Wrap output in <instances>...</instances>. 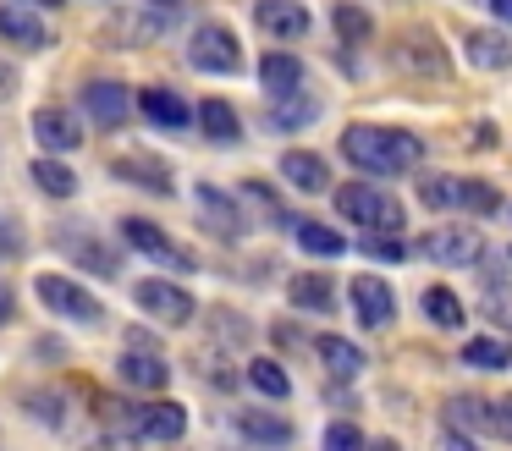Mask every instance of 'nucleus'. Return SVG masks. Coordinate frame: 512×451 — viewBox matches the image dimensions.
I'll return each instance as SVG.
<instances>
[{"mask_svg":"<svg viewBox=\"0 0 512 451\" xmlns=\"http://www.w3.org/2000/svg\"><path fill=\"white\" fill-rule=\"evenodd\" d=\"M342 154L369 176H402L424 160V143L402 127H347L342 132Z\"/></svg>","mask_w":512,"mask_h":451,"instance_id":"1","label":"nucleus"},{"mask_svg":"<svg viewBox=\"0 0 512 451\" xmlns=\"http://www.w3.org/2000/svg\"><path fill=\"white\" fill-rule=\"evenodd\" d=\"M336 209H342L353 226L380 231V237H397V231H402V204L391 193H380V187H369V182L336 187Z\"/></svg>","mask_w":512,"mask_h":451,"instance_id":"2","label":"nucleus"},{"mask_svg":"<svg viewBox=\"0 0 512 451\" xmlns=\"http://www.w3.org/2000/svg\"><path fill=\"white\" fill-rule=\"evenodd\" d=\"M441 418L452 435H490V440H512V418L501 402H485V396H446Z\"/></svg>","mask_w":512,"mask_h":451,"instance_id":"3","label":"nucleus"},{"mask_svg":"<svg viewBox=\"0 0 512 451\" xmlns=\"http://www.w3.org/2000/svg\"><path fill=\"white\" fill-rule=\"evenodd\" d=\"M419 259H430V264H452V270H463V264H479L485 259V237H479L474 226H435V231H424L419 237Z\"/></svg>","mask_w":512,"mask_h":451,"instance_id":"4","label":"nucleus"},{"mask_svg":"<svg viewBox=\"0 0 512 451\" xmlns=\"http://www.w3.org/2000/svg\"><path fill=\"white\" fill-rule=\"evenodd\" d=\"M34 297L50 308V314L72 319V325H100V303H94V292H83L72 275H34Z\"/></svg>","mask_w":512,"mask_h":451,"instance_id":"5","label":"nucleus"},{"mask_svg":"<svg viewBox=\"0 0 512 451\" xmlns=\"http://www.w3.org/2000/svg\"><path fill=\"white\" fill-rule=\"evenodd\" d=\"M391 66H397V72H408V77H424V83H441V77L452 72L441 39H435V33H424V28L402 33V39L391 44Z\"/></svg>","mask_w":512,"mask_h":451,"instance_id":"6","label":"nucleus"},{"mask_svg":"<svg viewBox=\"0 0 512 451\" xmlns=\"http://www.w3.org/2000/svg\"><path fill=\"white\" fill-rule=\"evenodd\" d=\"M188 61L199 66V72H237L243 66V44H237L232 28H221V22H204V28H193L188 39Z\"/></svg>","mask_w":512,"mask_h":451,"instance_id":"7","label":"nucleus"},{"mask_svg":"<svg viewBox=\"0 0 512 451\" xmlns=\"http://www.w3.org/2000/svg\"><path fill=\"white\" fill-rule=\"evenodd\" d=\"M83 110H89L94 127L116 132L133 116V94H127V83H116V77H94V83H83Z\"/></svg>","mask_w":512,"mask_h":451,"instance_id":"8","label":"nucleus"},{"mask_svg":"<svg viewBox=\"0 0 512 451\" xmlns=\"http://www.w3.org/2000/svg\"><path fill=\"white\" fill-rule=\"evenodd\" d=\"M122 237L133 242L138 253H149L155 264H166V270H193V264H199L188 248H182V242H171L166 231L155 226V220H138V215H127V220H122Z\"/></svg>","mask_w":512,"mask_h":451,"instance_id":"9","label":"nucleus"},{"mask_svg":"<svg viewBox=\"0 0 512 451\" xmlns=\"http://www.w3.org/2000/svg\"><path fill=\"white\" fill-rule=\"evenodd\" d=\"M193 204H199V220L215 231L221 242H237L248 231V220H243V204H237V193H221V187H210V182H199L193 187Z\"/></svg>","mask_w":512,"mask_h":451,"instance_id":"10","label":"nucleus"},{"mask_svg":"<svg viewBox=\"0 0 512 451\" xmlns=\"http://www.w3.org/2000/svg\"><path fill=\"white\" fill-rule=\"evenodd\" d=\"M347 297H353V314L364 330H380L397 319V297H391V286L380 281V275H353L347 281Z\"/></svg>","mask_w":512,"mask_h":451,"instance_id":"11","label":"nucleus"},{"mask_svg":"<svg viewBox=\"0 0 512 451\" xmlns=\"http://www.w3.org/2000/svg\"><path fill=\"white\" fill-rule=\"evenodd\" d=\"M166 28H171V11L138 6V11H111L100 39H111V44H149V39H160Z\"/></svg>","mask_w":512,"mask_h":451,"instance_id":"12","label":"nucleus"},{"mask_svg":"<svg viewBox=\"0 0 512 451\" xmlns=\"http://www.w3.org/2000/svg\"><path fill=\"white\" fill-rule=\"evenodd\" d=\"M138 308H144L149 319H160V325H188L193 319V297L182 292L177 281H138Z\"/></svg>","mask_w":512,"mask_h":451,"instance_id":"13","label":"nucleus"},{"mask_svg":"<svg viewBox=\"0 0 512 451\" xmlns=\"http://www.w3.org/2000/svg\"><path fill=\"white\" fill-rule=\"evenodd\" d=\"M34 138L45 143L50 154H72V149L83 143V127H78V121H72L61 105H39V110H34Z\"/></svg>","mask_w":512,"mask_h":451,"instance_id":"14","label":"nucleus"},{"mask_svg":"<svg viewBox=\"0 0 512 451\" xmlns=\"http://www.w3.org/2000/svg\"><path fill=\"white\" fill-rule=\"evenodd\" d=\"M138 110L149 116V127H166V132H188L193 127V105L182 94H171V88H144Z\"/></svg>","mask_w":512,"mask_h":451,"instance_id":"15","label":"nucleus"},{"mask_svg":"<svg viewBox=\"0 0 512 451\" xmlns=\"http://www.w3.org/2000/svg\"><path fill=\"white\" fill-rule=\"evenodd\" d=\"M254 22L270 39H303V33H309V11H303L298 0H259Z\"/></svg>","mask_w":512,"mask_h":451,"instance_id":"16","label":"nucleus"},{"mask_svg":"<svg viewBox=\"0 0 512 451\" xmlns=\"http://www.w3.org/2000/svg\"><path fill=\"white\" fill-rule=\"evenodd\" d=\"M0 39H12L17 50H45V44H50V28L23 6V0H12V6H0Z\"/></svg>","mask_w":512,"mask_h":451,"instance_id":"17","label":"nucleus"},{"mask_svg":"<svg viewBox=\"0 0 512 451\" xmlns=\"http://www.w3.org/2000/svg\"><path fill=\"white\" fill-rule=\"evenodd\" d=\"M111 171L133 187H149V193H171V165L160 154H116Z\"/></svg>","mask_w":512,"mask_h":451,"instance_id":"18","label":"nucleus"},{"mask_svg":"<svg viewBox=\"0 0 512 451\" xmlns=\"http://www.w3.org/2000/svg\"><path fill=\"white\" fill-rule=\"evenodd\" d=\"M287 297H292V308H303V314H331L336 308V286H331V275H320V270L292 275Z\"/></svg>","mask_w":512,"mask_h":451,"instance_id":"19","label":"nucleus"},{"mask_svg":"<svg viewBox=\"0 0 512 451\" xmlns=\"http://www.w3.org/2000/svg\"><path fill=\"white\" fill-rule=\"evenodd\" d=\"M259 83H265L270 99L298 94V88H303V61H298V55H287V50H270L265 61H259Z\"/></svg>","mask_w":512,"mask_h":451,"instance_id":"20","label":"nucleus"},{"mask_svg":"<svg viewBox=\"0 0 512 451\" xmlns=\"http://www.w3.org/2000/svg\"><path fill=\"white\" fill-rule=\"evenodd\" d=\"M133 429L149 440H182L188 435V413H182L177 402H149V407H138Z\"/></svg>","mask_w":512,"mask_h":451,"instance_id":"21","label":"nucleus"},{"mask_svg":"<svg viewBox=\"0 0 512 451\" xmlns=\"http://www.w3.org/2000/svg\"><path fill=\"white\" fill-rule=\"evenodd\" d=\"M463 55H468V66H479V72H507L512 66V39H501L496 28H479V33L463 39Z\"/></svg>","mask_w":512,"mask_h":451,"instance_id":"22","label":"nucleus"},{"mask_svg":"<svg viewBox=\"0 0 512 451\" xmlns=\"http://www.w3.org/2000/svg\"><path fill=\"white\" fill-rule=\"evenodd\" d=\"M122 380L133 385V391H166L171 369H166V358H160V352L133 347V352H122Z\"/></svg>","mask_w":512,"mask_h":451,"instance_id":"23","label":"nucleus"},{"mask_svg":"<svg viewBox=\"0 0 512 451\" xmlns=\"http://www.w3.org/2000/svg\"><path fill=\"white\" fill-rule=\"evenodd\" d=\"M281 176H287L298 193H325V182H331V171H325V160L320 154H309V149H292V154H281Z\"/></svg>","mask_w":512,"mask_h":451,"instance_id":"24","label":"nucleus"},{"mask_svg":"<svg viewBox=\"0 0 512 451\" xmlns=\"http://www.w3.org/2000/svg\"><path fill=\"white\" fill-rule=\"evenodd\" d=\"M56 242H61V248H67V253H78V264H83V270L105 275V281H111V275L122 270V259H116V253L105 248V242H94L89 231H67V237H56Z\"/></svg>","mask_w":512,"mask_h":451,"instance_id":"25","label":"nucleus"},{"mask_svg":"<svg viewBox=\"0 0 512 451\" xmlns=\"http://www.w3.org/2000/svg\"><path fill=\"white\" fill-rule=\"evenodd\" d=\"M237 429H243L248 440H259V446H287V440H292V424H287V418L259 413V407H243V413H237Z\"/></svg>","mask_w":512,"mask_h":451,"instance_id":"26","label":"nucleus"},{"mask_svg":"<svg viewBox=\"0 0 512 451\" xmlns=\"http://www.w3.org/2000/svg\"><path fill=\"white\" fill-rule=\"evenodd\" d=\"M314 352H320V363L336 374V380H353V374L364 369V352H358L347 336H320V341H314Z\"/></svg>","mask_w":512,"mask_h":451,"instance_id":"27","label":"nucleus"},{"mask_svg":"<svg viewBox=\"0 0 512 451\" xmlns=\"http://www.w3.org/2000/svg\"><path fill=\"white\" fill-rule=\"evenodd\" d=\"M199 127H204V138H215V143H237V138H243V121H237V110L226 105V99H204V105H199Z\"/></svg>","mask_w":512,"mask_h":451,"instance_id":"28","label":"nucleus"},{"mask_svg":"<svg viewBox=\"0 0 512 451\" xmlns=\"http://www.w3.org/2000/svg\"><path fill=\"white\" fill-rule=\"evenodd\" d=\"M314 116H320V99H303V88H298V94L276 99V110H270V127H276V132H298V127H309Z\"/></svg>","mask_w":512,"mask_h":451,"instance_id":"29","label":"nucleus"},{"mask_svg":"<svg viewBox=\"0 0 512 451\" xmlns=\"http://www.w3.org/2000/svg\"><path fill=\"white\" fill-rule=\"evenodd\" d=\"M28 171H34V187H39V193H50V198H72V193H78V176H72L67 165L56 160V154H45V160H34Z\"/></svg>","mask_w":512,"mask_h":451,"instance_id":"30","label":"nucleus"},{"mask_svg":"<svg viewBox=\"0 0 512 451\" xmlns=\"http://www.w3.org/2000/svg\"><path fill=\"white\" fill-rule=\"evenodd\" d=\"M331 22H336V33H342L347 44H369V39H375V22H369V11L353 6V0H342V6L331 11Z\"/></svg>","mask_w":512,"mask_h":451,"instance_id":"31","label":"nucleus"},{"mask_svg":"<svg viewBox=\"0 0 512 451\" xmlns=\"http://www.w3.org/2000/svg\"><path fill=\"white\" fill-rule=\"evenodd\" d=\"M248 385H254V391H259V396H276V402H281V396H287V391H292V380H287V369H281V363H276V358H254V363H248Z\"/></svg>","mask_w":512,"mask_h":451,"instance_id":"32","label":"nucleus"},{"mask_svg":"<svg viewBox=\"0 0 512 451\" xmlns=\"http://www.w3.org/2000/svg\"><path fill=\"white\" fill-rule=\"evenodd\" d=\"M298 242H303V253H320V259H336V253L347 248L342 231L320 226V220H298Z\"/></svg>","mask_w":512,"mask_h":451,"instance_id":"33","label":"nucleus"},{"mask_svg":"<svg viewBox=\"0 0 512 451\" xmlns=\"http://www.w3.org/2000/svg\"><path fill=\"white\" fill-rule=\"evenodd\" d=\"M424 314H430V325H441V330L463 325V303H457V292H446V286H430V292H424Z\"/></svg>","mask_w":512,"mask_h":451,"instance_id":"34","label":"nucleus"},{"mask_svg":"<svg viewBox=\"0 0 512 451\" xmlns=\"http://www.w3.org/2000/svg\"><path fill=\"white\" fill-rule=\"evenodd\" d=\"M23 413H34L39 424H50V429L67 424V402H61V391H23Z\"/></svg>","mask_w":512,"mask_h":451,"instance_id":"35","label":"nucleus"},{"mask_svg":"<svg viewBox=\"0 0 512 451\" xmlns=\"http://www.w3.org/2000/svg\"><path fill=\"white\" fill-rule=\"evenodd\" d=\"M463 363H468V369H507V363H512V347L479 336V341H468V347H463Z\"/></svg>","mask_w":512,"mask_h":451,"instance_id":"36","label":"nucleus"},{"mask_svg":"<svg viewBox=\"0 0 512 451\" xmlns=\"http://www.w3.org/2000/svg\"><path fill=\"white\" fill-rule=\"evenodd\" d=\"M369 440H364V429L358 424H347V418H336V424H325V435H320V451H364Z\"/></svg>","mask_w":512,"mask_h":451,"instance_id":"37","label":"nucleus"},{"mask_svg":"<svg viewBox=\"0 0 512 451\" xmlns=\"http://www.w3.org/2000/svg\"><path fill=\"white\" fill-rule=\"evenodd\" d=\"M419 204L424 209H457V182H452V176H424V182H419Z\"/></svg>","mask_w":512,"mask_h":451,"instance_id":"38","label":"nucleus"},{"mask_svg":"<svg viewBox=\"0 0 512 451\" xmlns=\"http://www.w3.org/2000/svg\"><path fill=\"white\" fill-rule=\"evenodd\" d=\"M457 209H479V215H490V209H501V193L490 182H457Z\"/></svg>","mask_w":512,"mask_h":451,"instance_id":"39","label":"nucleus"},{"mask_svg":"<svg viewBox=\"0 0 512 451\" xmlns=\"http://www.w3.org/2000/svg\"><path fill=\"white\" fill-rule=\"evenodd\" d=\"M479 303H485V314L496 319V325L512 330V286L507 281H485V297H479Z\"/></svg>","mask_w":512,"mask_h":451,"instance_id":"40","label":"nucleus"},{"mask_svg":"<svg viewBox=\"0 0 512 451\" xmlns=\"http://www.w3.org/2000/svg\"><path fill=\"white\" fill-rule=\"evenodd\" d=\"M243 198H254V204H259V209H265V220H270V226H287V209H281V204H276V198H270V187H259V182H248V187H243Z\"/></svg>","mask_w":512,"mask_h":451,"instance_id":"41","label":"nucleus"},{"mask_svg":"<svg viewBox=\"0 0 512 451\" xmlns=\"http://www.w3.org/2000/svg\"><path fill=\"white\" fill-rule=\"evenodd\" d=\"M83 451H138V429H105V435Z\"/></svg>","mask_w":512,"mask_h":451,"instance_id":"42","label":"nucleus"},{"mask_svg":"<svg viewBox=\"0 0 512 451\" xmlns=\"http://www.w3.org/2000/svg\"><path fill=\"white\" fill-rule=\"evenodd\" d=\"M364 253H369V259H391V264H397L402 259V242L397 237H380V231H364Z\"/></svg>","mask_w":512,"mask_h":451,"instance_id":"43","label":"nucleus"},{"mask_svg":"<svg viewBox=\"0 0 512 451\" xmlns=\"http://www.w3.org/2000/svg\"><path fill=\"white\" fill-rule=\"evenodd\" d=\"M435 451H479V440L474 435H441V440H435Z\"/></svg>","mask_w":512,"mask_h":451,"instance_id":"44","label":"nucleus"},{"mask_svg":"<svg viewBox=\"0 0 512 451\" xmlns=\"http://www.w3.org/2000/svg\"><path fill=\"white\" fill-rule=\"evenodd\" d=\"M12 94H17V66H12V61H0V105H6Z\"/></svg>","mask_w":512,"mask_h":451,"instance_id":"45","label":"nucleus"},{"mask_svg":"<svg viewBox=\"0 0 512 451\" xmlns=\"http://www.w3.org/2000/svg\"><path fill=\"white\" fill-rule=\"evenodd\" d=\"M17 314V297H12V286H0V325Z\"/></svg>","mask_w":512,"mask_h":451,"instance_id":"46","label":"nucleus"},{"mask_svg":"<svg viewBox=\"0 0 512 451\" xmlns=\"http://www.w3.org/2000/svg\"><path fill=\"white\" fill-rule=\"evenodd\" d=\"M490 11H496V17H501V22H507V28H512V0H490Z\"/></svg>","mask_w":512,"mask_h":451,"instance_id":"47","label":"nucleus"},{"mask_svg":"<svg viewBox=\"0 0 512 451\" xmlns=\"http://www.w3.org/2000/svg\"><path fill=\"white\" fill-rule=\"evenodd\" d=\"M17 248H23L17 237H6V242H0V264H6V259H17Z\"/></svg>","mask_w":512,"mask_h":451,"instance_id":"48","label":"nucleus"},{"mask_svg":"<svg viewBox=\"0 0 512 451\" xmlns=\"http://www.w3.org/2000/svg\"><path fill=\"white\" fill-rule=\"evenodd\" d=\"M138 6H155V11H177L182 0H138Z\"/></svg>","mask_w":512,"mask_h":451,"instance_id":"49","label":"nucleus"},{"mask_svg":"<svg viewBox=\"0 0 512 451\" xmlns=\"http://www.w3.org/2000/svg\"><path fill=\"white\" fill-rule=\"evenodd\" d=\"M364 451H402V446H397V440H369Z\"/></svg>","mask_w":512,"mask_h":451,"instance_id":"50","label":"nucleus"},{"mask_svg":"<svg viewBox=\"0 0 512 451\" xmlns=\"http://www.w3.org/2000/svg\"><path fill=\"white\" fill-rule=\"evenodd\" d=\"M23 6H61V0H23Z\"/></svg>","mask_w":512,"mask_h":451,"instance_id":"51","label":"nucleus"},{"mask_svg":"<svg viewBox=\"0 0 512 451\" xmlns=\"http://www.w3.org/2000/svg\"><path fill=\"white\" fill-rule=\"evenodd\" d=\"M501 407H507V418H512V396H507V402H501Z\"/></svg>","mask_w":512,"mask_h":451,"instance_id":"52","label":"nucleus"}]
</instances>
